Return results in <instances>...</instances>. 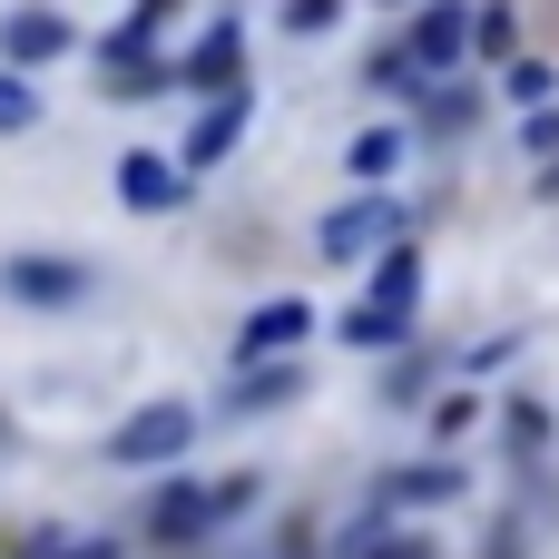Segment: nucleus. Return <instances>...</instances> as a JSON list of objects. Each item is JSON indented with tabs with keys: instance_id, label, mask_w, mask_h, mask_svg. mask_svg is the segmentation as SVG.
<instances>
[{
	"instance_id": "f257e3e1",
	"label": "nucleus",
	"mask_w": 559,
	"mask_h": 559,
	"mask_svg": "<svg viewBox=\"0 0 559 559\" xmlns=\"http://www.w3.org/2000/svg\"><path fill=\"white\" fill-rule=\"evenodd\" d=\"M413 305H423V255H413V246H393V255L373 265V285H364V305L344 314V344H364V354L413 344Z\"/></svg>"
},
{
	"instance_id": "f03ea898",
	"label": "nucleus",
	"mask_w": 559,
	"mask_h": 559,
	"mask_svg": "<svg viewBox=\"0 0 559 559\" xmlns=\"http://www.w3.org/2000/svg\"><path fill=\"white\" fill-rule=\"evenodd\" d=\"M0 295H10L20 314H79V305L98 295V265H88V255L20 246V255H0Z\"/></svg>"
},
{
	"instance_id": "7ed1b4c3",
	"label": "nucleus",
	"mask_w": 559,
	"mask_h": 559,
	"mask_svg": "<svg viewBox=\"0 0 559 559\" xmlns=\"http://www.w3.org/2000/svg\"><path fill=\"white\" fill-rule=\"evenodd\" d=\"M197 423H206L197 403L157 393V403H138V413H128V423L108 432V462H118V472H167V462H177V452L197 442Z\"/></svg>"
},
{
	"instance_id": "20e7f679",
	"label": "nucleus",
	"mask_w": 559,
	"mask_h": 559,
	"mask_svg": "<svg viewBox=\"0 0 559 559\" xmlns=\"http://www.w3.org/2000/svg\"><path fill=\"white\" fill-rule=\"evenodd\" d=\"M314 246L334 255V265H383L393 246H403V197L383 187V197H344L324 226H314Z\"/></svg>"
},
{
	"instance_id": "39448f33",
	"label": "nucleus",
	"mask_w": 559,
	"mask_h": 559,
	"mask_svg": "<svg viewBox=\"0 0 559 559\" xmlns=\"http://www.w3.org/2000/svg\"><path fill=\"white\" fill-rule=\"evenodd\" d=\"M246 501H255V481H167L138 531H147V540H197V531H226Z\"/></svg>"
},
{
	"instance_id": "423d86ee",
	"label": "nucleus",
	"mask_w": 559,
	"mask_h": 559,
	"mask_svg": "<svg viewBox=\"0 0 559 559\" xmlns=\"http://www.w3.org/2000/svg\"><path fill=\"white\" fill-rule=\"evenodd\" d=\"M305 334H314V295H265L236 324V373L246 364H305Z\"/></svg>"
},
{
	"instance_id": "0eeeda50",
	"label": "nucleus",
	"mask_w": 559,
	"mask_h": 559,
	"mask_svg": "<svg viewBox=\"0 0 559 559\" xmlns=\"http://www.w3.org/2000/svg\"><path fill=\"white\" fill-rule=\"evenodd\" d=\"M79 49V29H69V10H10L0 20V69H49V59H69Z\"/></svg>"
},
{
	"instance_id": "6e6552de",
	"label": "nucleus",
	"mask_w": 559,
	"mask_h": 559,
	"mask_svg": "<svg viewBox=\"0 0 559 559\" xmlns=\"http://www.w3.org/2000/svg\"><path fill=\"white\" fill-rule=\"evenodd\" d=\"M481 39V10H462V0H432L423 20H413V39H403V59H413V79L423 69H452L462 49Z\"/></svg>"
},
{
	"instance_id": "1a4fd4ad",
	"label": "nucleus",
	"mask_w": 559,
	"mask_h": 559,
	"mask_svg": "<svg viewBox=\"0 0 559 559\" xmlns=\"http://www.w3.org/2000/svg\"><path fill=\"white\" fill-rule=\"evenodd\" d=\"M236 69H246V29H236V20H216V29H197V49L177 59V88H206V98H236V88H246Z\"/></svg>"
},
{
	"instance_id": "9d476101",
	"label": "nucleus",
	"mask_w": 559,
	"mask_h": 559,
	"mask_svg": "<svg viewBox=\"0 0 559 559\" xmlns=\"http://www.w3.org/2000/svg\"><path fill=\"white\" fill-rule=\"evenodd\" d=\"M118 197H128L138 216H177V206H187V167L157 157V147H128V157H118Z\"/></svg>"
},
{
	"instance_id": "9b49d317",
	"label": "nucleus",
	"mask_w": 559,
	"mask_h": 559,
	"mask_svg": "<svg viewBox=\"0 0 559 559\" xmlns=\"http://www.w3.org/2000/svg\"><path fill=\"white\" fill-rule=\"evenodd\" d=\"M432 501H462V462H403V472L373 481V511L383 521L393 511H432Z\"/></svg>"
},
{
	"instance_id": "f8f14e48",
	"label": "nucleus",
	"mask_w": 559,
	"mask_h": 559,
	"mask_svg": "<svg viewBox=\"0 0 559 559\" xmlns=\"http://www.w3.org/2000/svg\"><path fill=\"white\" fill-rule=\"evenodd\" d=\"M246 118H255V98L236 88V98H206V118L187 128V147H177V167L197 177V167H216V157H236V138H246Z\"/></svg>"
},
{
	"instance_id": "ddd939ff",
	"label": "nucleus",
	"mask_w": 559,
	"mask_h": 559,
	"mask_svg": "<svg viewBox=\"0 0 559 559\" xmlns=\"http://www.w3.org/2000/svg\"><path fill=\"white\" fill-rule=\"evenodd\" d=\"M305 393V364H246L226 393H216V423H246V413H275V403H295Z\"/></svg>"
},
{
	"instance_id": "4468645a",
	"label": "nucleus",
	"mask_w": 559,
	"mask_h": 559,
	"mask_svg": "<svg viewBox=\"0 0 559 559\" xmlns=\"http://www.w3.org/2000/svg\"><path fill=\"white\" fill-rule=\"evenodd\" d=\"M344 559H432V540H423V531H393L383 511H364L354 540H344Z\"/></svg>"
},
{
	"instance_id": "2eb2a0df",
	"label": "nucleus",
	"mask_w": 559,
	"mask_h": 559,
	"mask_svg": "<svg viewBox=\"0 0 559 559\" xmlns=\"http://www.w3.org/2000/svg\"><path fill=\"white\" fill-rule=\"evenodd\" d=\"M344 167H354V177H364V187H373V197H383V177H393V167H403V128H364V138H354V147H344Z\"/></svg>"
},
{
	"instance_id": "dca6fc26",
	"label": "nucleus",
	"mask_w": 559,
	"mask_h": 559,
	"mask_svg": "<svg viewBox=\"0 0 559 559\" xmlns=\"http://www.w3.org/2000/svg\"><path fill=\"white\" fill-rule=\"evenodd\" d=\"M501 88H511L521 108H559V69H550V59H511V69H501Z\"/></svg>"
},
{
	"instance_id": "f3484780",
	"label": "nucleus",
	"mask_w": 559,
	"mask_h": 559,
	"mask_svg": "<svg viewBox=\"0 0 559 559\" xmlns=\"http://www.w3.org/2000/svg\"><path fill=\"white\" fill-rule=\"evenodd\" d=\"M29 128H39V88L20 69H0V138H29Z\"/></svg>"
},
{
	"instance_id": "a211bd4d",
	"label": "nucleus",
	"mask_w": 559,
	"mask_h": 559,
	"mask_svg": "<svg viewBox=\"0 0 559 559\" xmlns=\"http://www.w3.org/2000/svg\"><path fill=\"white\" fill-rule=\"evenodd\" d=\"M334 20H344V0H285V29H295V39H324Z\"/></svg>"
},
{
	"instance_id": "6ab92c4d",
	"label": "nucleus",
	"mask_w": 559,
	"mask_h": 559,
	"mask_svg": "<svg viewBox=\"0 0 559 559\" xmlns=\"http://www.w3.org/2000/svg\"><path fill=\"white\" fill-rule=\"evenodd\" d=\"M472 49H481V59H501V69H511V59H521V49H511V10H501V0H491V10H481V39H472Z\"/></svg>"
},
{
	"instance_id": "aec40b11",
	"label": "nucleus",
	"mask_w": 559,
	"mask_h": 559,
	"mask_svg": "<svg viewBox=\"0 0 559 559\" xmlns=\"http://www.w3.org/2000/svg\"><path fill=\"white\" fill-rule=\"evenodd\" d=\"M511 442L540 452V442H550V413H540V403H511Z\"/></svg>"
},
{
	"instance_id": "412c9836",
	"label": "nucleus",
	"mask_w": 559,
	"mask_h": 559,
	"mask_svg": "<svg viewBox=\"0 0 559 559\" xmlns=\"http://www.w3.org/2000/svg\"><path fill=\"white\" fill-rule=\"evenodd\" d=\"M29 559H118V540H98V531H88V540H39Z\"/></svg>"
},
{
	"instance_id": "4be33fe9",
	"label": "nucleus",
	"mask_w": 559,
	"mask_h": 559,
	"mask_svg": "<svg viewBox=\"0 0 559 559\" xmlns=\"http://www.w3.org/2000/svg\"><path fill=\"white\" fill-rule=\"evenodd\" d=\"M462 423H472V393H442V403H432V432H442V442H452V432H462Z\"/></svg>"
},
{
	"instance_id": "5701e85b",
	"label": "nucleus",
	"mask_w": 559,
	"mask_h": 559,
	"mask_svg": "<svg viewBox=\"0 0 559 559\" xmlns=\"http://www.w3.org/2000/svg\"><path fill=\"white\" fill-rule=\"evenodd\" d=\"M521 147H531V157H550V147H559V108H540V118L521 128Z\"/></svg>"
},
{
	"instance_id": "b1692460",
	"label": "nucleus",
	"mask_w": 559,
	"mask_h": 559,
	"mask_svg": "<svg viewBox=\"0 0 559 559\" xmlns=\"http://www.w3.org/2000/svg\"><path fill=\"white\" fill-rule=\"evenodd\" d=\"M275 559H295V550H275Z\"/></svg>"
}]
</instances>
